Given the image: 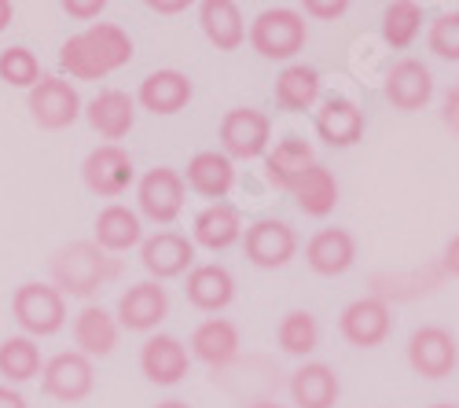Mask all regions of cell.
I'll return each mask as SVG.
<instances>
[{
  "mask_svg": "<svg viewBox=\"0 0 459 408\" xmlns=\"http://www.w3.org/2000/svg\"><path fill=\"white\" fill-rule=\"evenodd\" d=\"M48 273H52V287L70 299H92L100 294L114 276H118V262L100 250L92 239H74L66 247H59L48 262Z\"/></svg>",
  "mask_w": 459,
  "mask_h": 408,
  "instance_id": "obj_1",
  "label": "cell"
},
{
  "mask_svg": "<svg viewBox=\"0 0 459 408\" xmlns=\"http://www.w3.org/2000/svg\"><path fill=\"white\" fill-rule=\"evenodd\" d=\"M247 37H250V48L261 59L287 63L305 48V41H309V26H305V15L294 8H264L250 22Z\"/></svg>",
  "mask_w": 459,
  "mask_h": 408,
  "instance_id": "obj_2",
  "label": "cell"
},
{
  "mask_svg": "<svg viewBox=\"0 0 459 408\" xmlns=\"http://www.w3.org/2000/svg\"><path fill=\"white\" fill-rule=\"evenodd\" d=\"M12 317L26 339H48L66 324V299L52 283H22L12 294Z\"/></svg>",
  "mask_w": 459,
  "mask_h": 408,
  "instance_id": "obj_3",
  "label": "cell"
},
{
  "mask_svg": "<svg viewBox=\"0 0 459 408\" xmlns=\"http://www.w3.org/2000/svg\"><path fill=\"white\" fill-rule=\"evenodd\" d=\"M269 140H273V118L257 107H232L221 118V147L228 159H261L269 155Z\"/></svg>",
  "mask_w": 459,
  "mask_h": 408,
  "instance_id": "obj_4",
  "label": "cell"
},
{
  "mask_svg": "<svg viewBox=\"0 0 459 408\" xmlns=\"http://www.w3.org/2000/svg\"><path fill=\"white\" fill-rule=\"evenodd\" d=\"M30 118L41 126L45 133H59L70 129L82 118V96L66 78H56V74H45L41 82L30 89Z\"/></svg>",
  "mask_w": 459,
  "mask_h": 408,
  "instance_id": "obj_5",
  "label": "cell"
},
{
  "mask_svg": "<svg viewBox=\"0 0 459 408\" xmlns=\"http://www.w3.org/2000/svg\"><path fill=\"white\" fill-rule=\"evenodd\" d=\"M408 364L415 376L423 379H445L459 364V343L448 327L441 324H423L411 331L408 339Z\"/></svg>",
  "mask_w": 459,
  "mask_h": 408,
  "instance_id": "obj_6",
  "label": "cell"
},
{
  "mask_svg": "<svg viewBox=\"0 0 459 408\" xmlns=\"http://www.w3.org/2000/svg\"><path fill=\"white\" fill-rule=\"evenodd\" d=\"M338 331L342 339L357 350H375L390 339L394 331V313H390V302L378 299V294H368V299H357L342 309L338 317Z\"/></svg>",
  "mask_w": 459,
  "mask_h": 408,
  "instance_id": "obj_7",
  "label": "cell"
},
{
  "mask_svg": "<svg viewBox=\"0 0 459 408\" xmlns=\"http://www.w3.org/2000/svg\"><path fill=\"white\" fill-rule=\"evenodd\" d=\"M184 195H187V184L177 169L169 166H155L147 169L136 184V203H140V213L155 225H173L184 210Z\"/></svg>",
  "mask_w": 459,
  "mask_h": 408,
  "instance_id": "obj_8",
  "label": "cell"
},
{
  "mask_svg": "<svg viewBox=\"0 0 459 408\" xmlns=\"http://www.w3.org/2000/svg\"><path fill=\"white\" fill-rule=\"evenodd\" d=\"M96 386V368L85 353L78 350H63L56 353L52 360H45V372H41V390L52 397V401H63V404H78L92 394Z\"/></svg>",
  "mask_w": 459,
  "mask_h": 408,
  "instance_id": "obj_9",
  "label": "cell"
},
{
  "mask_svg": "<svg viewBox=\"0 0 459 408\" xmlns=\"http://www.w3.org/2000/svg\"><path fill=\"white\" fill-rule=\"evenodd\" d=\"M136 169H133V155L122 143H100L96 152L85 155L82 162V180L85 188L100 199H118L129 184H133Z\"/></svg>",
  "mask_w": 459,
  "mask_h": 408,
  "instance_id": "obj_10",
  "label": "cell"
},
{
  "mask_svg": "<svg viewBox=\"0 0 459 408\" xmlns=\"http://www.w3.org/2000/svg\"><path fill=\"white\" fill-rule=\"evenodd\" d=\"M243 250L257 269H283L298 254V236L287 221L280 217H261L243 232Z\"/></svg>",
  "mask_w": 459,
  "mask_h": 408,
  "instance_id": "obj_11",
  "label": "cell"
},
{
  "mask_svg": "<svg viewBox=\"0 0 459 408\" xmlns=\"http://www.w3.org/2000/svg\"><path fill=\"white\" fill-rule=\"evenodd\" d=\"M166 317H169V291H166L162 283H155V280H140V283H133L129 291H122L118 313H114L118 327L140 331V335L155 331Z\"/></svg>",
  "mask_w": 459,
  "mask_h": 408,
  "instance_id": "obj_12",
  "label": "cell"
},
{
  "mask_svg": "<svg viewBox=\"0 0 459 408\" xmlns=\"http://www.w3.org/2000/svg\"><path fill=\"white\" fill-rule=\"evenodd\" d=\"M239 324L228 320V317H206L195 331H191V357L203 360L206 368L213 372H224V368H232L239 360Z\"/></svg>",
  "mask_w": 459,
  "mask_h": 408,
  "instance_id": "obj_13",
  "label": "cell"
},
{
  "mask_svg": "<svg viewBox=\"0 0 459 408\" xmlns=\"http://www.w3.org/2000/svg\"><path fill=\"white\" fill-rule=\"evenodd\" d=\"M195 262V243L180 232H155L140 243V265L147 269V276L162 283V280H173V276H184Z\"/></svg>",
  "mask_w": 459,
  "mask_h": 408,
  "instance_id": "obj_14",
  "label": "cell"
},
{
  "mask_svg": "<svg viewBox=\"0 0 459 408\" xmlns=\"http://www.w3.org/2000/svg\"><path fill=\"white\" fill-rule=\"evenodd\" d=\"M386 100L397 107V110H423L430 100H434V74L423 59H397L390 70H386Z\"/></svg>",
  "mask_w": 459,
  "mask_h": 408,
  "instance_id": "obj_15",
  "label": "cell"
},
{
  "mask_svg": "<svg viewBox=\"0 0 459 408\" xmlns=\"http://www.w3.org/2000/svg\"><path fill=\"white\" fill-rule=\"evenodd\" d=\"M191 368V353L177 335H151L140 346V372L155 386H177Z\"/></svg>",
  "mask_w": 459,
  "mask_h": 408,
  "instance_id": "obj_16",
  "label": "cell"
},
{
  "mask_svg": "<svg viewBox=\"0 0 459 408\" xmlns=\"http://www.w3.org/2000/svg\"><path fill=\"white\" fill-rule=\"evenodd\" d=\"M85 115H89V126L107 140V143H118L133 133L136 126V100L122 89H103L100 96L89 100L85 107Z\"/></svg>",
  "mask_w": 459,
  "mask_h": 408,
  "instance_id": "obj_17",
  "label": "cell"
},
{
  "mask_svg": "<svg viewBox=\"0 0 459 408\" xmlns=\"http://www.w3.org/2000/svg\"><path fill=\"white\" fill-rule=\"evenodd\" d=\"M305 262L316 276H342L357 262V239L350 229H320L305 243Z\"/></svg>",
  "mask_w": 459,
  "mask_h": 408,
  "instance_id": "obj_18",
  "label": "cell"
},
{
  "mask_svg": "<svg viewBox=\"0 0 459 408\" xmlns=\"http://www.w3.org/2000/svg\"><path fill=\"white\" fill-rule=\"evenodd\" d=\"M184 294L199 313H221V309H228L236 302V276L228 273L224 265H217V262L195 265L187 273Z\"/></svg>",
  "mask_w": 459,
  "mask_h": 408,
  "instance_id": "obj_19",
  "label": "cell"
},
{
  "mask_svg": "<svg viewBox=\"0 0 459 408\" xmlns=\"http://www.w3.org/2000/svg\"><path fill=\"white\" fill-rule=\"evenodd\" d=\"M290 401L298 408H334L342 397L338 372L324 360H305L298 372H290Z\"/></svg>",
  "mask_w": 459,
  "mask_h": 408,
  "instance_id": "obj_20",
  "label": "cell"
},
{
  "mask_svg": "<svg viewBox=\"0 0 459 408\" xmlns=\"http://www.w3.org/2000/svg\"><path fill=\"white\" fill-rule=\"evenodd\" d=\"M191 96H195V89H191L187 74H180V70H155V74H147V78L140 82L136 103L143 110H151V115H177V110H184L191 103Z\"/></svg>",
  "mask_w": 459,
  "mask_h": 408,
  "instance_id": "obj_21",
  "label": "cell"
},
{
  "mask_svg": "<svg viewBox=\"0 0 459 408\" xmlns=\"http://www.w3.org/2000/svg\"><path fill=\"white\" fill-rule=\"evenodd\" d=\"M316 133L331 147H353L364 136V110L350 96H331L316 110Z\"/></svg>",
  "mask_w": 459,
  "mask_h": 408,
  "instance_id": "obj_22",
  "label": "cell"
},
{
  "mask_svg": "<svg viewBox=\"0 0 459 408\" xmlns=\"http://www.w3.org/2000/svg\"><path fill=\"white\" fill-rule=\"evenodd\" d=\"M118 339H122V327L114 320V313H107L103 306H85L78 317H74V346H78V353H85L89 360L110 357L118 350Z\"/></svg>",
  "mask_w": 459,
  "mask_h": 408,
  "instance_id": "obj_23",
  "label": "cell"
},
{
  "mask_svg": "<svg viewBox=\"0 0 459 408\" xmlns=\"http://www.w3.org/2000/svg\"><path fill=\"white\" fill-rule=\"evenodd\" d=\"M199 26L217 52H236L247 41V22H243V12L236 0H203Z\"/></svg>",
  "mask_w": 459,
  "mask_h": 408,
  "instance_id": "obj_24",
  "label": "cell"
},
{
  "mask_svg": "<svg viewBox=\"0 0 459 408\" xmlns=\"http://www.w3.org/2000/svg\"><path fill=\"white\" fill-rule=\"evenodd\" d=\"M92 243L107 254H126L133 247L143 243V225H140V213L122 206V203H110L96 213V236Z\"/></svg>",
  "mask_w": 459,
  "mask_h": 408,
  "instance_id": "obj_25",
  "label": "cell"
},
{
  "mask_svg": "<svg viewBox=\"0 0 459 408\" xmlns=\"http://www.w3.org/2000/svg\"><path fill=\"white\" fill-rule=\"evenodd\" d=\"M184 184L195 195L221 203L228 192H232V184H236V166H232V159H228L224 152H199L195 159L187 162Z\"/></svg>",
  "mask_w": 459,
  "mask_h": 408,
  "instance_id": "obj_26",
  "label": "cell"
},
{
  "mask_svg": "<svg viewBox=\"0 0 459 408\" xmlns=\"http://www.w3.org/2000/svg\"><path fill=\"white\" fill-rule=\"evenodd\" d=\"M316 162V152L309 140L301 136H283L269 155H264V177H269V184L276 192H290V184L309 169Z\"/></svg>",
  "mask_w": 459,
  "mask_h": 408,
  "instance_id": "obj_27",
  "label": "cell"
},
{
  "mask_svg": "<svg viewBox=\"0 0 459 408\" xmlns=\"http://www.w3.org/2000/svg\"><path fill=\"white\" fill-rule=\"evenodd\" d=\"M290 195H294V206L305 217H327L338 206V180H334V173L327 166L313 162L290 184Z\"/></svg>",
  "mask_w": 459,
  "mask_h": 408,
  "instance_id": "obj_28",
  "label": "cell"
},
{
  "mask_svg": "<svg viewBox=\"0 0 459 408\" xmlns=\"http://www.w3.org/2000/svg\"><path fill=\"white\" fill-rule=\"evenodd\" d=\"M195 239L206 250H228L232 243L243 239V221H239V210L228 206V203H210L206 210L195 213Z\"/></svg>",
  "mask_w": 459,
  "mask_h": 408,
  "instance_id": "obj_29",
  "label": "cell"
},
{
  "mask_svg": "<svg viewBox=\"0 0 459 408\" xmlns=\"http://www.w3.org/2000/svg\"><path fill=\"white\" fill-rule=\"evenodd\" d=\"M320 100V74L305 63H290L276 78V103L283 110H313Z\"/></svg>",
  "mask_w": 459,
  "mask_h": 408,
  "instance_id": "obj_30",
  "label": "cell"
},
{
  "mask_svg": "<svg viewBox=\"0 0 459 408\" xmlns=\"http://www.w3.org/2000/svg\"><path fill=\"white\" fill-rule=\"evenodd\" d=\"M45 372V360H41V346L26 335H12L0 343V379H8L12 386L30 383Z\"/></svg>",
  "mask_w": 459,
  "mask_h": 408,
  "instance_id": "obj_31",
  "label": "cell"
},
{
  "mask_svg": "<svg viewBox=\"0 0 459 408\" xmlns=\"http://www.w3.org/2000/svg\"><path fill=\"white\" fill-rule=\"evenodd\" d=\"M85 41H89V48L96 52V59L103 63L107 74L129 66L133 63V52H136L133 48V37L118 22H92L85 30Z\"/></svg>",
  "mask_w": 459,
  "mask_h": 408,
  "instance_id": "obj_32",
  "label": "cell"
},
{
  "mask_svg": "<svg viewBox=\"0 0 459 408\" xmlns=\"http://www.w3.org/2000/svg\"><path fill=\"white\" fill-rule=\"evenodd\" d=\"M276 343L287 357H309L320 346V320L309 309L283 313V320L276 327Z\"/></svg>",
  "mask_w": 459,
  "mask_h": 408,
  "instance_id": "obj_33",
  "label": "cell"
},
{
  "mask_svg": "<svg viewBox=\"0 0 459 408\" xmlns=\"http://www.w3.org/2000/svg\"><path fill=\"white\" fill-rule=\"evenodd\" d=\"M419 30H423V8H419L415 0H394V4L382 12V41L397 52L411 48Z\"/></svg>",
  "mask_w": 459,
  "mask_h": 408,
  "instance_id": "obj_34",
  "label": "cell"
},
{
  "mask_svg": "<svg viewBox=\"0 0 459 408\" xmlns=\"http://www.w3.org/2000/svg\"><path fill=\"white\" fill-rule=\"evenodd\" d=\"M59 66L70 74V78H78V82H100V78H107V70L96 59V52L89 48L85 33H74V37H66V41H63Z\"/></svg>",
  "mask_w": 459,
  "mask_h": 408,
  "instance_id": "obj_35",
  "label": "cell"
},
{
  "mask_svg": "<svg viewBox=\"0 0 459 408\" xmlns=\"http://www.w3.org/2000/svg\"><path fill=\"white\" fill-rule=\"evenodd\" d=\"M41 59H37L26 45H12L0 52V82H8L12 89H33L41 82Z\"/></svg>",
  "mask_w": 459,
  "mask_h": 408,
  "instance_id": "obj_36",
  "label": "cell"
},
{
  "mask_svg": "<svg viewBox=\"0 0 459 408\" xmlns=\"http://www.w3.org/2000/svg\"><path fill=\"white\" fill-rule=\"evenodd\" d=\"M427 48L445 63H459V12H445L430 22Z\"/></svg>",
  "mask_w": 459,
  "mask_h": 408,
  "instance_id": "obj_37",
  "label": "cell"
},
{
  "mask_svg": "<svg viewBox=\"0 0 459 408\" xmlns=\"http://www.w3.org/2000/svg\"><path fill=\"white\" fill-rule=\"evenodd\" d=\"M441 122H445V129L459 140V82L445 92V100H441Z\"/></svg>",
  "mask_w": 459,
  "mask_h": 408,
  "instance_id": "obj_38",
  "label": "cell"
},
{
  "mask_svg": "<svg viewBox=\"0 0 459 408\" xmlns=\"http://www.w3.org/2000/svg\"><path fill=\"white\" fill-rule=\"evenodd\" d=\"M103 8H107V0H66V4H63V12H66L70 19H82V22L100 19Z\"/></svg>",
  "mask_w": 459,
  "mask_h": 408,
  "instance_id": "obj_39",
  "label": "cell"
},
{
  "mask_svg": "<svg viewBox=\"0 0 459 408\" xmlns=\"http://www.w3.org/2000/svg\"><path fill=\"white\" fill-rule=\"evenodd\" d=\"M350 12L346 0H334V4H324V0H305V15H313V19H342Z\"/></svg>",
  "mask_w": 459,
  "mask_h": 408,
  "instance_id": "obj_40",
  "label": "cell"
},
{
  "mask_svg": "<svg viewBox=\"0 0 459 408\" xmlns=\"http://www.w3.org/2000/svg\"><path fill=\"white\" fill-rule=\"evenodd\" d=\"M441 273L459 280V236H452V239L445 243V254H441Z\"/></svg>",
  "mask_w": 459,
  "mask_h": 408,
  "instance_id": "obj_41",
  "label": "cell"
},
{
  "mask_svg": "<svg viewBox=\"0 0 459 408\" xmlns=\"http://www.w3.org/2000/svg\"><path fill=\"white\" fill-rule=\"evenodd\" d=\"M0 408H30L15 386H0Z\"/></svg>",
  "mask_w": 459,
  "mask_h": 408,
  "instance_id": "obj_42",
  "label": "cell"
},
{
  "mask_svg": "<svg viewBox=\"0 0 459 408\" xmlns=\"http://www.w3.org/2000/svg\"><path fill=\"white\" fill-rule=\"evenodd\" d=\"M147 8H151V12H159V15H180L187 4H180V0H151Z\"/></svg>",
  "mask_w": 459,
  "mask_h": 408,
  "instance_id": "obj_43",
  "label": "cell"
},
{
  "mask_svg": "<svg viewBox=\"0 0 459 408\" xmlns=\"http://www.w3.org/2000/svg\"><path fill=\"white\" fill-rule=\"evenodd\" d=\"M15 19V8H12V0H0V33H4Z\"/></svg>",
  "mask_w": 459,
  "mask_h": 408,
  "instance_id": "obj_44",
  "label": "cell"
},
{
  "mask_svg": "<svg viewBox=\"0 0 459 408\" xmlns=\"http://www.w3.org/2000/svg\"><path fill=\"white\" fill-rule=\"evenodd\" d=\"M155 408H191V404L180 401V397H169V401H162V404H155Z\"/></svg>",
  "mask_w": 459,
  "mask_h": 408,
  "instance_id": "obj_45",
  "label": "cell"
},
{
  "mask_svg": "<svg viewBox=\"0 0 459 408\" xmlns=\"http://www.w3.org/2000/svg\"><path fill=\"white\" fill-rule=\"evenodd\" d=\"M250 408H287V404H276V401H254Z\"/></svg>",
  "mask_w": 459,
  "mask_h": 408,
  "instance_id": "obj_46",
  "label": "cell"
},
{
  "mask_svg": "<svg viewBox=\"0 0 459 408\" xmlns=\"http://www.w3.org/2000/svg\"><path fill=\"white\" fill-rule=\"evenodd\" d=\"M430 408H459V404H430Z\"/></svg>",
  "mask_w": 459,
  "mask_h": 408,
  "instance_id": "obj_47",
  "label": "cell"
}]
</instances>
